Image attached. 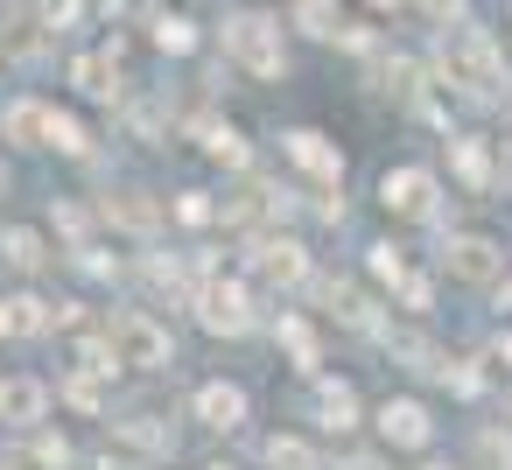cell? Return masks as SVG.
<instances>
[{"label": "cell", "instance_id": "1", "mask_svg": "<svg viewBox=\"0 0 512 470\" xmlns=\"http://www.w3.org/2000/svg\"><path fill=\"white\" fill-rule=\"evenodd\" d=\"M225 50H232L253 78H281V64H288V57H281V22H274V15H239V22L225 29Z\"/></svg>", "mask_w": 512, "mask_h": 470}, {"label": "cell", "instance_id": "2", "mask_svg": "<svg viewBox=\"0 0 512 470\" xmlns=\"http://www.w3.org/2000/svg\"><path fill=\"white\" fill-rule=\"evenodd\" d=\"M442 71H449V85H470V92H498L505 85V64H498V50H491L484 29H456Z\"/></svg>", "mask_w": 512, "mask_h": 470}, {"label": "cell", "instance_id": "3", "mask_svg": "<svg viewBox=\"0 0 512 470\" xmlns=\"http://www.w3.org/2000/svg\"><path fill=\"white\" fill-rule=\"evenodd\" d=\"M113 358L134 365V372H162V365H176V337L155 316H120L113 323Z\"/></svg>", "mask_w": 512, "mask_h": 470}, {"label": "cell", "instance_id": "4", "mask_svg": "<svg viewBox=\"0 0 512 470\" xmlns=\"http://www.w3.org/2000/svg\"><path fill=\"white\" fill-rule=\"evenodd\" d=\"M197 323H204L211 337H239V330H253V302H246V288H239V281H211V288L197 295Z\"/></svg>", "mask_w": 512, "mask_h": 470}, {"label": "cell", "instance_id": "5", "mask_svg": "<svg viewBox=\"0 0 512 470\" xmlns=\"http://www.w3.org/2000/svg\"><path fill=\"white\" fill-rule=\"evenodd\" d=\"M379 197H386V211L393 218H435V176L428 169H393L386 183H379Z\"/></svg>", "mask_w": 512, "mask_h": 470}, {"label": "cell", "instance_id": "6", "mask_svg": "<svg viewBox=\"0 0 512 470\" xmlns=\"http://www.w3.org/2000/svg\"><path fill=\"white\" fill-rule=\"evenodd\" d=\"M498 246L491 239H477V232H456L449 246H442V267H449V281H470V288H484L491 274H498Z\"/></svg>", "mask_w": 512, "mask_h": 470}, {"label": "cell", "instance_id": "7", "mask_svg": "<svg viewBox=\"0 0 512 470\" xmlns=\"http://www.w3.org/2000/svg\"><path fill=\"white\" fill-rule=\"evenodd\" d=\"M43 414H50V386L43 379H29V372L0 379V421H8V428H36Z\"/></svg>", "mask_w": 512, "mask_h": 470}, {"label": "cell", "instance_id": "8", "mask_svg": "<svg viewBox=\"0 0 512 470\" xmlns=\"http://www.w3.org/2000/svg\"><path fill=\"white\" fill-rule=\"evenodd\" d=\"M197 421L204 428H218V435H232L239 421H246V386H232V379H211V386H197Z\"/></svg>", "mask_w": 512, "mask_h": 470}, {"label": "cell", "instance_id": "9", "mask_svg": "<svg viewBox=\"0 0 512 470\" xmlns=\"http://www.w3.org/2000/svg\"><path fill=\"white\" fill-rule=\"evenodd\" d=\"M379 435H386L393 449H428L435 421H428L421 400H386V407H379Z\"/></svg>", "mask_w": 512, "mask_h": 470}, {"label": "cell", "instance_id": "10", "mask_svg": "<svg viewBox=\"0 0 512 470\" xmlns=\"http://www.w3.org/2000/svg\"><path fill=\"white\" fill-rule=\"evenodd\" d=\"M281 148H288V162H295V169H309L316 183H337V176H344V155H337L323 134H309V127L281 134Z\"/></svg>", "mask_w": 512, "mask_h": 470}, {"label": "cell", "instance_id": "11", "mask_svg": "<svg viewBox=\"0 0 512 470\" xmlns=\"http://www.w3.org/2000/svg\"><path fill=\"white\" fill-rule=\"evenodd\" d=\"M253 274H267L274 288H295V281L309 274V253H302V239H267V246L253 253Z\"/></svg>", "mask_w": 512, "mask_h": 470}, {"label": "cell", "instance_id": "12", "mask_svg": "<svg viewBox=\"0 0 512 470\" xmlns=\"http://www.w3.org/2000/svg\"><path fill=\"white\" fill-rule=\"evenodd\" d=\"M316 421H323V428H337V435H344V428H358V393H351L344 379H323V386H316Z\"/></svg>", "mask_w": 512, "mask_h": 470}, {"label": "cell", "instance_id": "13", "mask_svg": "<svg viewBox=\"0 0 512 470\" xmlns=\"http://www.w3.org/2000/svg\"><path fill=\"white\" fill-rule=\"evenodd\" d=\"M50 113H57V106H43V99H22V106L8 113V134H15L22 148H50Z\"/></svg>", "mask_w": 512, "mask_h": 470}, {"label": "cell", "instance_id": "14", "mask_svg": "<svg viewBox=\"0 0 512 470\" xmlns=\"http://www.w3.org/2000/svg\"><path fill=\"white\" fill-rule=\"evenodd\" d=\"M71 85H78L85 99H113V92H120V71H113V57H78V64H71Z\"/></svg>", "mask_w": 512, "mask_h": 470}, {"label": "cell", "instance_id": "15", "mask_svg": "<svg viewBox=\"0 0 512 470\" xmlns=\"http://www.w3.org/2000/svg\"><path fill=\"white\" fill-rule=\"evenodd\" d=\"M106 218L134 225V232H155V225H162V204H148L141 190H113V197H106Z\"/></svg>", "mask_w": 512, "mask_h": 470}, {"label": "cell", "instance_id": "16", "mask_svg": "<svg viewBox=\"0 0 512 470\" xmlns=\"http://www.w3.org/2000/svg\"><path fill=\"white\" fill-rule=\"evenodd\" d=\"M0 253H8V267H22V274H36L50 253H43V239L29 232V225H8V232H0Z\"/></svg>", "mask_w": 512, "mask_h": 470}, {"label": "cell", "instance_id": "17", "mask_svg": "<svg viewBox=\"0 0 512 470\" xmlns=\"http://www.w3.org/2000/svg\"><path fill=\"white\" fill-rule=\"evenodd\" d=\"M267 470H323V463H316V449L302 435H274L267 442Z\"/></svg>", "mask_w": 512, "mask_h": 470}, {"label": "cell", "instance_id": "18", "mask_svg": "<svg viewBox=\"0 0 512 470\" xmlns=\"http://www.w3.org/2000/svg\"><path fill=\"white\" fill-rule=\"evenodd\" d=\"M295 29L302 36H337V0H295Z\"/></svg>", "mask_w": 512, "mask_h": 470}, {"label": "cell", "instance_id": "19", "mask_svg": "<svg viewBox=\"0 0 512 470\" xmlns=\"http://www.w3.org/2000/svg\"><path fill=\"white\" fill-rule=\"evenodd\" d=\"M281 344H288L295 365H316V330H309L302 316H281Z\"/></svg>", "mask_w": 512, "mask_h": 470}, {"label": "cell", "instance_id": "20", "mask_svg": "<svg viewBox=\"0 0 512 470\" xmlns=\"http://www.w3.org/2000/svg\"><path fill=\"white\" fill-rule=\"evenodd\" d=\"M50 148H64V155H85V148H92V134H85L71 113H50Z\"/></svg>", "mask_w": 512, "mask_h": 470}, {"label": "cell", "instance_id": "21", "mask_svg": "<svg viewBox=\"0 0 512 470\" xmlns=\"http://www.w3.org/2000/svg\"><path fill=\"white\" fill-rule=\"evenodd\" d=\"M456 176H463L470 190H484V183H491V162H484V148H477V141H456Z\"/></svg>", "mask_w": 512, "mask_h": 470}, {"label": "cell", "instance_id": "22", "mask_svg": "<svg viewBox=\"0 0 512 470\" xmlns=\"http://www.w3.org/2000/svg\"><path fill=\"white\" fill-rule=\"evenodd\" d=\"M372 274H379L386 288H407V281H414V274H407V260H400L393 246H372Z\"/></svg>", "mask_w": 512, "mask_h": 470}, {"label": "cell", "instance_id": "23", "mask_svg": "<svg viewBox=\"0 0 512 470\" xmlns=\"http://www.w3.org/2000/svg\"><path fill=\"white\" fill-rule=\"evenodd\" d=\"M155 43H162V50H176V57H183V50H190V43H197V36H190V22H183V15H169V22H155Z\"/></svg>", "mask_w": 512, "mask_h": 470}, {"label": "cell", "instance_id": "24", "mask_svg": "<svg viewBox=\"0 0 512 470\" xmlns=\"http://www.w3.org/2000/svg\"><path fill=\"white\" fill-rule=\"evenodd\" d=\"M204 148H211V155H218L225 169H239V162H246V148H239V134H232V127H218V134H211Z\"/></svg>", "mask_w": 512, "mask_h": 470}, {"label": "cell", "instance_id": "25", "mask_svg": "<svg viewBox=\"0 0 512 470\" xmlns=\"http://www.w3.org/2000/svg\"><path fill=\"white\" fill-rule=\"evenodd\" d=\"M176 218H183V225H204V218H211L204 190H183V197H176Z\"/></svg>", "mask_w": 512, "mask_h": 470}, {"label": "cell", "instance_id": "26", "mask_svg": "<svg viewBox=\"0 0 512 470\" xmlns=\"http://www.w3.org/2000/svg\"><path fill=\"white\" fill-rule=\"evenodd\" d=\"M421 15H428L435 29H449V22H463V0H421Z\"/></svg>", "mask_w": 512, "mask_h": 470}, {"label": "cell", "instance_id": "27", "mask_svg": "<svg viewBox=\"0 0 512 470\" xmlns=\"http://www.w3.org/2000/svg\"><path fill=\"white\" fill-rule=\"evenodd\" d=\"M43 15H50V22H57V29H64V22H71V15H78V0H43Z\"/></svg>", "mask_w": 512, "mask_h": 470}, {"label": "cell", "instance_id": "28", "mask_svg": "<svg viewBox=\"0 0 512 470\" xmlns=\"http://www.w3.org/2000/svg\"><path fill=\"white\" fill-rule=\"evenodd\" d=\"M498 351H505V358H512V337H498Z\"/></svg>", "mask_w": 512, "mask_h": 470}, {"label": "cell", "instance_id": "29", "mask_svg": "<svg viewBox=\"0 0 512 470\" xmlns=\"http://www.w3.org/2000/svg\"><path fill=\"white\" fill-rule=\"evenodd\" d=\"M372 8H400V0H372Z\"/></svg>", "mask_w": 512, "mask_h": 470}, {"label": "cell", "instance_id": "30", "mask_svg": "<svg viewBox=\"0 0 512 470\" xmlns=\"http://www.w3.org/2000/svg\"><path fill=\"white\" fill-rule=\"evenodd\" d=\"M351 470H379V463H351Z\"/></svg>", "mask_w": 512, "mask_h": 470}, {"label": "cell", "instance_id": "31", "mask_svg": "<svg viewBox=\"0 0 512 470\" xmlns=\"http://www.w3.org/2000/svg\"><path fill=\"white\" fill-rule=\"evenodd\" d=\"M505 295H512V288H505Z\"/></svg>", "mask_w": 512, "mask_h": 470}, {"label": "cell", "instance_id": "32", "mask_svg": "<svg viewBox=\"0 0 512 470\" xmlns=\"http://www.w3.org/2000/svg\"><path fill=\"white\" fill-rule=\"evenodd\" d=\"M435 470H442V463H435Z\"/></svg>", "mask_w": 512, "mask_h": 470}, {"label": "cell", "instance_id": "33", "mask_svg": "<svg viewBox=\"0 0 512 470\" xmlns=\"http://www.w3.org/2000/svg\"><path fill=\"white\" fill-rule=\"evenodd\" d=\"M218 470H225V463H218Z\"/></svg>", "mask_w": 512, "mask_h": 470}]
</instances>
